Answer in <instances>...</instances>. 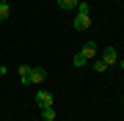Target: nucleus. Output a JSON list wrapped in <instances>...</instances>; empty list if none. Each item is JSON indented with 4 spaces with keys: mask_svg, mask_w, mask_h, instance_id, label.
Instances as JSON below:
<instances>
[{
    "mask_svg": "<svg viewBox=\"0 0 124 121\" xmlns=\"http://www.w3.org/2000/svg\"><path fill=\"white\" fill-rule=\"evenodd\" d=\"M19 77H22V85H31V66H19Z\"/></svg>",
    "mask_w": 124,
    "mask_h": 121,
    "instance_id": "8",
    "label": "nucleus"
},
{
    "mask_svg": "<svg viewBox=\"0 0 124 121\" xmlns=\"http://www.w3.org/2000/svg\"><path fill=\"white\" fill-rule=\"evenodd\" d=\"M77 3H80V0H58V8L72 11V8H77Z\"/></svg>",
    "mask_w": 124,
    "mask_h": 121,
    "instance_id": "6",
    "label": "nucleus"
},
{
    "mask_svg": "<svg viewBox=\"0 0 124 121\" xmlns=\"http://www.w3.org/2000/svg\"><path fill=\"white\" fill-rule=\"evenodd\" d=\"M11 17V6L6 3V0H0V22H3V19H8Z\"/></svg>",
    "mask_w": 124,
    "mask_h": 121,
    "instance_id": "5",
    "label": "nucleus"
},
{
    "mask_svg": "<svg viewBox=\"0 0 124 121\" xmlns=\"http://www.w3.org/2000/svg\"><path fill=\"white\" fill-rule=\"evenodd\" d=\"M121 69H124V61H121Z\"/></svg>",
    "mask_w": 124,
    "mask_h": 121,
    "instance_id": "14",
    "label": "nucleus"
},
{
    "mask_svg": "<svg viewBox=\"0 0 124 121\" xmlns=\"http://www.w3.org/2000/svg\"><path fill=\"white\" fill-rule=\"evenodd\" d=\"M44 80V69H31V85Z\"/></svg>",
    "mask_w": 124,
    "mask_h": 121,
    "instance_id": "7",
    "label": "nucleus"
},
{
    "mask_svg": "<svg viewBox=\"0 0 124 121\" xmlns=\"http://www.w3.org/2000/svg\"><path fill=\"white\" fill-rule=\"evenodd\" d=\"M77 14H88V3H83V0H80V3H77V8H75Z\"/></svg>",
    "mask_w": 124,
    "mask_h": 121,
    "instance_id": "12",
    "label": "nucleus"
},
{
    "mask_svg": "<svg viewBox=\"0 0 124 121\" xmlns=\"http://www.w3.org/2000/svg\"><path fill=\"white\" fill-rule=\"evenodd\" d=\"M72 63H75V66H85V63H88V58H85L83 52H77L75 58H72Z\"/></svg>",
    "mask_w": 124,
    "mask_h": 121,
    "instance_id": "10",
    "label": "nucleus"
},
{
    "mask_svg": "<svg viewBox=\"0 0 124 121\" xmlns=\"http://www.w3.org/2000/svg\"><path fill=\"white\" fill-rule=\"evenodd\" d=\"M80 52H83V55H85V58H88V61H91V58H97V52H99V50H97V44H94V41H88V44H85L83 50H80Z\"/></svg>",
    "mask_w": 124,
    "mask_h": 121,
    "instance_id": "4",
    "label": "nucleus"
},
{
    "mask_svg": "<svg viewBox=\"0 0 124 121\" xmlns=\"http://www.w3.org/2000/svg\"><path fill=\"white\" fill-rule=\"evenodd\" d=\"M36 102H39L41 107H53V105H55V99H53V94H50V91H44V88H41L39 94H36Z\"/></svg>",
    "mask_w": 124,
    "mask_h": 121,
    "instance_id": "1",
    "label": "nucleus"
},
{
    "mask_svg": "<svg viewBox=\"0 0 124 121\" xmlns=\"http://www.w3.org/2000/svg\"><path fill=\"white\" fill-rule=\"evenodd\" d=\"M72 25H75V30H88V28H91V17H88V14H77Z\"/></svg>",
    "mask_w": 124,
    "mask_h": 121,
    "instance_id": "2",
    "label": "nucleus"
},
{
    "mask_svg": "<svg viewBox=\"0 0 124 121\" xmlns=\"http://www.w3.org/2000/svg\"><path fill=\"white\" fill-rule=\"evenodd\" d=\"M6 72H8V69H6V66H0V77H3V74H6Z\"/></svg>",
    "mask_w": 124,
    "mask_h": 121,
    "instance_id": "13",
    "label": "nucleus"
},
{
    "mask_svg": "<svg viewBox=\"0 0 124 121\" xmlns=\"http://www.w3.org/2000/svg\"><path fill=\"white\" fill-rule=\"evenodd\" d=\"M105 69H108V63H105V61H94V72H97V74H102Z\"/></svg>",
    "mask_w": 124,
    "mask_h": 121,
    "instance_id": "11",
    "label": "nucleus"
},
{
    "mask_svg": "<svg viewBox=\"0 0 124 121\" xmlns=\"http://www.w3.org/2000/svg\"><path fill=\"white\" fill-rule=\"evenodd\" d=\"M102 61H105L108 66L119 61V55H116V47H105V50H102Z\"/></svg>",
    "mask_w": 124,
    "mask_h": 121,
    "instance_id": "3",
    "label": "nucleus"
},
{
    "mask_svg": "<svg viewBox=\"0 0 124 121\" xmlns=\"http://www.w3.org/2000/svg\"><path fill=\"white\" fill-rule=\"evenodd\" d=\"M41 118L44 121H55V107H41Z\"/></svg>",
    "mask_w": 124,
    "mask_h": 121,
    "instance_id": "9",
    "label": "nucleus"
}]
</instances>
